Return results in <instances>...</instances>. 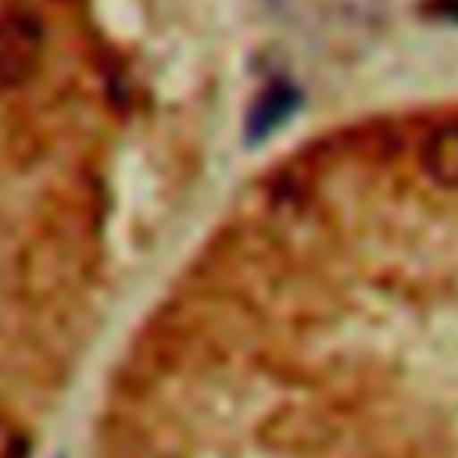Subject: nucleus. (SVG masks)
<instances>
[{
	"label": "nucleus",
	"mask_w": 458,
	"mask_h": 458,
	"mask_svg": "<svg viewBox=\"0 0 458 458\" xmlns=\"http://www.w3.org/2000/svg\"><path fill=\"white\" fill-rule=\"evenodd\" d=\"M419 161L429 182L458 193V118H447L437 129H429V136L422 140Z\"/></svg>",
	"instance_id": "obj_3"
},
{
	"label": "nucleus",
	"mask_w": 458,
	"mask_h": 458,
	"mask_svg": "<svg viewBox=\"0 0 458 458\" xmlns=\"http://www.w3.org/2000/svg\"><path fill=\"white\" fill-rule=\"evenodd\" d=\"M43 25L32 11H7L0 18V86H18L39 61Z\"/></svg>",
	"instance_id": "obj_1"
},
{
	"label": "nucleus",
	"mask_w": 458,
	"mask_h": 458,
	"mask_svg": "<svg viewBox=\"0 0 458 458\" xmlns=\"http://www.w3.org/2000/svg\"><path fill=\"white\" fill-rule=\"evenodd\" d=\"M304 104V93L297 89V82L290 79H268L261 86V93L254 97L250 111H247V122H243V143L247 147H258L265 140H272Z\"/></svg>",
	"instance_id": "obj_2"
},
{
	"label": "nucleus",
	"mask_w": 458,
	"mask_h": 458,
	"mask_svg": "<svg viewBox=\"0 0 458 458\" xmlns=\"http://www.w3.org/2000/svg\"><path fill=\"white\" fill-rule=\"evenodd\" d=\"M422 14L447 21V25H458V0H422Z\"/></svg>",
	"instance_id": "obj_4"
},
{
	"label": "nucleus",
	"mask_w": 458,
	"mask_h": 458,
	"mask_svg": "<svg viewBox=\"0 0 458 458\" xmlns=\"http://www.w3.org/2000/svg\"><path fill=\"white\" fill-rule=\"evenodd\" d=\"M21 444H18V433L0 419V458H18Z\"/></svg>",
	"instance_id": "obj_5"
}]
</instances>
